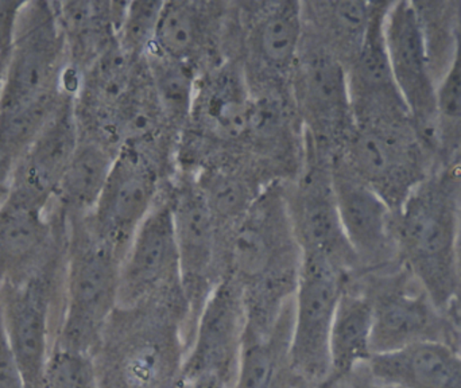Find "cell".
<instances>
[{
	"instance_id": "obj_40",
	"label": "cell",
	"mask_w": 461,
	"mask_h": 388,
	"mask_svg": "<svg viewBox=\"0 0 461 388\" xmlns=\"http://www.w3.org/2000/svg\"><path fill=\"white\" fill-rule=\"evenodd\" d=\"M294 388H322V384L311 383V382L301 381Z\"/></svg>"
},
{
	"instance_id": "obj_34",
	"label": "cell",
	"mask_w": 461,
	"mask_h": 388,
	"mask_svg": "<svg viewBox=\"0 0 461 388\" xmlns=\"http://www.w3.org/2000/svg\"><path fill=\"white\" fill-rule=\"evenodd\" d=\"M0 388H27L18 360L14 355L0 311Z\"/></svg>"
},
{
	"instance_id": "obj_2",
	"label": "cell",
	"mask_w": 461,
	"mask_h": 388,
	"mask_svg": "<svg viewBox=\"0 0 461 388\" xmlns=\"http://www.w3.org/2000/svg\"><path fill=\"white\" fill-rule=\"evenodd\" d=\"M185 295L116 308L94 354L100 388H181L188 354Z\"/></svg>"
},
{
	"instance_id": "obj_16",
	"label": "cell",
	"mask_w": 461,
	"mask_h": 388,
	"mask_svg": "<svg viewBox=\"0 0 461 388\" xmlns=\"http://www.w3.org/2000/svg\"><path fill=\"white\" fill-rule=\"evenodd\" d=\"M384 38L393 77L417 130L438 154V86L411 0L390 2Z\"/></svg>"
},
{
	"instance_id": "obj_9",
	"label": "cell",
	"mask_w": 461,
	"mask_h": 388,
	"mask_svg": "<svg viewBox=\"0 0 461 388\" xmlns=\"http://www.w3.org/2000/svg\"><path fill=\"white\" fill-rule=\"evenodd\" d=\"M238 59L252 95L289 96V81L303 38L301 2L233 5ZM290 97V96H289Z\"/></svg>"
},
{
	"instance_id": "obj_12",
	"label": "cell",
	"mask_w": 461,
	"mask_h": 388,
	"mask_svg": "<svg viewBox=\"0 0 461 388\" xmlns=\"http://www.w3.org/2000/svg\"><path fill=\"white\" fill-rule=\"evenodd\" d=\"M170 201L181 281L189 306L186 336L191 347L203 306L224 278L223 233L189 173H177L170 184Z\"/></svg>"
},
{
	"instance_id": "obj_32",
	"label": "cell",
	"mask_w": 461,
	"mask_h": 388,
	"mask_svg": "<svg viewBox=\"0 0 461 388\" xmlns=\"http://www.w3.org/2000/svg\"><path fill=\"white\" fill-rule=\"evenodd\" d=\"M162 5L164 2L127 3L118 45L132 59L142 61L153 49Z\"/></svg>"
},
{
	"instance_id": "obj_31",
	"label": "cell",
	"mask_w": 461,
	"mask_h": 388,
	"mask_svg": "<svg viewBox=\"0 0 461 388\" xmlns=\"http://www.w3.org/2000/svg\"><path fill=\"white\" fill-rule=\"evenodd\" d=\"M69 94L59 92L26 104L0 108V165L8 175Z\"/></svg>"
},
{
	"instance_id": "obj_7",
	"label": "cell",
	"mask_w": 461,
	"mask_h": 388,
	"mask_svg": "<svg viewBox=\"0 0 461 388\" xmlns=\"http://www.w3.org/2000/svg\"><path fill=\"white\" fill-rule=\"evenodd\" d=\"M352 279L367 294L373 308L374 355L424 343L447 344L457 351L459 330L405 267L397 263Z\"/></svg>"
},
{
	"instance_id": "obj_23",
	"label": "cell",
	"mask_w": 461,
	"mask_h": 388,
	"mask_svg": "<svg viewBox=\"0 0 461 388\" xmlns=\"http://www.w3.org/2000/svg\"><path fill=\"white\" fill-rule=\"evenodd\" d=\"M374 379L400 388H461V355L447 344L424 343L392 354L373 355Z\"/></svg>"
},
{
	"instance_id": "obj_19",
	"label": "cell",
	"mask_w": 461,
	"mask_h": 388,
	"mask_svg": "<svg viewBox=\"0 0 461 388\" xmlns=\"http://www.w3.org/2000/svg\"><path fill=\"white\" fill-rule=\"evenodd\" d=\"M67 219L8 195L0 206V282L32 278L67 248Z\"/></svg>"
},
{
	"instance_id": "obj_6",
	"label": "cell",
	"mask_w": 461,
	"mask_h": 388,
	"mask_svg": "<svg viewBox=\"0 0 461 388\" xmlns=\"http://www.w3.org/2000/svg\"><path fill=\"white\" fill-rule=\"evenodd\" d=\"M67 248L32 278L0 282V311L27 388H40L61 329Z\"/></svg>"
},
{
	"instance_id": "obj_17",
	"label": "cell",
	"mask_w": 461,
	"mask_h": 388,
	"mask_svg": "<svg viewBox=\"0 0 461 388\" xmlns=\"http://www.w3.org/2000/svg\"><path fill=\"white\" fill-rule=\"evenodd\" d=\"M246 333L240 284L224 276L203 306L184 363L183 381L213 378L235 387Z\"/></svg>"
},
{
	"instance_id": "obj_39",
	"label": "cell",
	"mask_w": 461,
	"mask_h": 388,
	"mask_svg": "<svg viewBox=\"0 0 461 388\" xmlns=\"http://www.w3.org/2000/svg\"><path fill=\"white\" fill-rule=\"evenodd\" d=\"M10 194V175L7 170L0 165V206L5 203Z\"/></svg>"
},
{
	"instance_id": "obj_35",
	"label": "cell",
	"mask_w": 461,
	"mask_h": 388,
	"mask_svg": "<svg viewBox=\"0 0 461 388\" xmlns=\"http://www.w3.org/2000/svg\"><path fill=\"white\" fill-rule=\"evenodd\" d=\"M22 2H0V86L13 41L14 26Z\"/></svg>"
},
{
	"instance_id": "obj_3",
	"label": "cell",
	"mask_w": 461,
	"mask_h": 388,
	"mask_svg": "<svg viewBox=\"0 0 461 388\" xmlns=\"http://www.w3.org/2000/svg\"><path fill=\"white\" fill-rule=\"evenodd\" d=\"M461 164H440L394 216L398 265L448 313L457 294L456 239Z\"/></svg>"
},
{
	"instance_id": "obj_26",
	"label": "cell",
	"mask_w": 461,
	"mask_h": 388,
	"mask_svg": "<svg viewBox=\"0 0 461 388\" xmlns=\"http://www.w3.org/2000/svg\"><path fill=\"white\" fill-rule=\"evenodd\" d=\"M294 297L266 336L244 335L243 352L233 388H294L301 379L292 363Z\"/></svg>"
},
{
	"instance_id": "obj_1",
	"label": "cell",
	"mask_w": 461,
	"mask_h": 388,
	"mask_svg": "<svg viewBox=\"0 0 461 388\" xmlns=\"http://www.w3.org/2000/svg\"><path fill=\"white\" fill-rule=\"evenodd\" d=\"M303 252L295 239L285 181H274L223 240L224 276L240 284L246 335H267L293 300Z\"/></svg>"
},
{
	"instance_id": "obj_29",
	"label": "cell",
	"mask_w": 461,
	"mask_h": 388,
	"mask_svg": "<svg viewBox=\"0 0 461 388\" xmlns=\"http://www.w3.org/2000/svg\"><path fill=\"white\" fill-rule=\"evenodd\" d=\"M145 62L162 113L170 129L180 137L191 115L192 103L202 69L188 62L177 61L154 51L146 56Z\"/></svg>"
},
{
	"instance_id": "obj_24",
	"label": "cell",
	"mask_w": 461,
	"mask_h": 388,
	"mask_svg": "<svg viewBox=\"0 0 461 388\" xmlns=\"http://www.w3.org/2000/svg\"><path fill=\"white\" fill-rule=\"evenodd\" d=\"M127 3L56 2L59 23L67 41L70 72L78 76L113 46Z\"/></svg>"
},
{
	"instance_id": "obj_30",
	"label": "cell",
	"mask_w": 461,
	"mask_h": 388,
	"mask_svg": "<svg viewBox=\"0 0 461 388\" xmlns=\"http://www.w3.org/2000/svg\"><path fill=\"white\" fill-rule=\"evenodd\" d=\"M428 61L438 86L451 67L456 50L461 0H411Z\"/></svg>"
},
{
	"instance_id": "obj_4",
	"label": "cell",
	"mask_w": 461,
	"mask_h": 388,
	"mask_svg": "<svg viewBox=\"0 0 461 388\" xmlns=\"http://www.w3.org/2000/svg\"><path fill=\"white\" fill-rule=\"evenodd\" d=\"M67 222L64 314L56 347L91 356L118 308L123 257L92 230L86 217Z\"/></svg>"
},
{
	"instance_id": "obj_20",
	"label": "cell",
	"mask_w": 461,
	"mask_h": 388,
	"mask_svg": "<svg viewBox=\"0 0 461 388\" xmlns=\"http://www.w3.org/2000/svg\"><path fill=\"white\" fill-rule=\"evenodd\" d=\"M80 142L75 95L69 94L10 173V197L50 208L62 176Z\"/></svg>"
},
{
	"instance_id": "obj_5",
	"label": "cell",
	"mask_w": 461,
	"mask_h": 388,
	"mask_svg": "<svg viewBox=\"0 0 461 388\" xmlns=\"http://www.w3.org/2000/svg\"><path fill=\"white\" fill-rule=\"evenodd\" d=\"M336 154L395 214L440 165L413 121L354 124Z\"/></svg>"
},
{
	"instance_id": "obj_13",
	"label": "cell",
	"mask_w": 461,
	"mask_h": 388,
	"mask_svg": "<svg viewBox=\"0 0 461 388\" xmlns=\"http://www.w3.org/2000/svg\"><path fill=\"white\" fill-rule=\"evenodd\" d=\"M169 165L145 149L123 145L94 212L86 217L92 230L122 257L167 185Z\"/></svg>"
},
{
	"instance_id": "obj_21",
	"label": "cell",
	"mask_w": 461,
	"mask_h": 388,
	"mask_svg": "<svg viewBox=\"0 0 461 388\" xmlns=\"http://www.w3.org/2000/svg\"><path fill=\"white\" fill-rule=\"evenodd\" d=\"M229 3L164 2L150 51L205 70L227 59Z\"/></svg>"
},
{
	"instance_id": "obj_27",
	"label": "cell",
	"mask_w": 461,
	"mask_h": 388,
	"mask_svg": "<svg viewBox=\"0 0 461 388\" xmlns=\"http://www.w3.org/2000/svg\"><path fill=\"white\" fill-rule=\"evenodd\" d=\"M118 151L107 143L80 134L77 149L62 176L51 208L65 219L88 217L110 177Z\"/></svg>"
},
{
	"instance_id": "obj_36",
	"label": "cell",
	"mask_w": 461,
	"mask_h": 388,
	"mask_svg": "<svg viewBox=\"0 0 461 388\" xmlns=\"http://www.w3.org/2000/svg\"><path fill=\"white\" fill-rule=\"evenodd\" d=\"M322 388H400L382 383L373 378L367 368V363L360 365L348 375L341 376L333 381L325 382Z\"/></svg>"
},
{
	"instance_id": "obj_10",
	"label": "cell",
	"mask_w": 461,
	"mask_h": 388,
	"mask_svg": "<svg viewBox=\"0 0 461 388\" xmlns=\"http://www.w3.org/2000/svg\"><path fill=\"white\" fill-rule=\"evenodd\" d=\"M289 96L305 140L330 156L340 151L354 129L347 68L305 32Z\"/></svg>"
},
{
	"instance_id": "obj_33",
	"label": "cell",
	"mask_w": 461,
	"mask_h": 388,
	"mask_svg": "<svg viewBox=\"0 0 461 388\" xmlns=\"http://www.w3.org/2000/svg\"><path fill=\"white\" fill-rule=\"evenodd\" d=\"M40 388H100L92 357L56 347Z\"/></svg>"
},
{
	"instance_id": "obj_37",
	"label": "cell",
	"mask_w": 461,
	"mask_h": 388,
	"mask_svg": "<svg viewBox=\"0 0 461 388\" xmlns=\"http://www.w3.org/2000/svg\"><path fill=\"white\" fill-rule=\"evenodd\" d=\"M456 274H457V294L455 298L454 303H452L451 309H449L447 316L449 317L455 327H461V208L459 216V228H457V239H456Z\"/></svg>"
},
{
	"instance_id": "obj_14",
	"label": "cell",
	"mask_w": 461,
	"mask_h": 388,
	"mask_svg": "<svg viewBox=\"0 0 461 388\" xmlns=\"http://www.w3.org/2000/svg\"><path fill=\"white\" fill-rule=\"evenodd\" d=\"M348 279V274L324 257H303L290 347L301 381L324 384L330 379V329Z\"/></svg>"
},
{
	"instance_id": "obj_11",
	"label": "cell",
	"mask_w": 461,
	"mask_h": 388,
	"mask_svg": "<svg viewBox=\"0 0 461 388\" xmlns=\"http://www.w3.org/2000/svg\"><path fill=\"white\" fill-rule=\"evenodd\" d=\"M332 156L305 140V158L297 177L285 183L287 206L303 257H319L348 274L362 273L341 227L332 176Z\"/></svg>"
},
{
	"instance_id": "obj_41",
	"label": "cell",
	"mask_w": 461,
	"mask_h": 388,
	"mask_svg": "<svg viewBox=\"0 0 461 388\" xmlns=\"http://www.w3.org/2000/svg\"><path fill=\"white\" fill-rule=\"evenodd\" d=\"M457 352L461 355V327L459 328V346H457Z\"/></svg>"
},
{
	"instance_id": "obj_8",
	"label": "cell",
	"mask_w": 461,
	"mask_h": 388,
	"mask_svg": "<svg viewBox=\"0 0 461 388\" xmlns=\"http://www.w3.org/2000/svg\"><path fill=\"white\" fill-rule=\"evenodd\" d=\"M69 54L56 2H22L0 86V108L69 91Z\"/></svg>"
},
{
	"instance_id": "obj_38",
	"label": "cell",
	"mask_w": 461,
	"mask_h": 388,
	"mask_svg": "<svg viewBox=\"0 0 461 388\" xmlns=\"http://www.w3.org/2000/svg\"><path fill=\"white\" fill-rule=\"evenodd\" d=\"M181 388H232L223 382L213 378L194 379V381L184 382Z\"/></svg>"
},
{
	"instance_id": "obj_15",
	"label": "cell",
	"mask_w": 461,
	"mask_h": 388,
	"mask_svg": "<svg viewBox=\"0 0 461 388\" xmlns=\"http://www.w3.org/2000/svg\"><path fill=\"white\" fill-rule=\"evenodd\" d=\"M184 294L170 184L142 222L119 271L118 308ZM185 295V294H184Z\"/></svg>"
},
{
	"instance_id": "obj_18",
	"label": "cell",
	"mask_w": 461,
	"mask_h": 388,
	"mask_svg": "<svg viewBox=\"0 0 461 388\" xmlns=\"http://www.w3.org/2000/svg\"><path fill=\"white\" fill-rule=\"evenodd\" d=\"M330 176L341 227L359 260L360 274L397 265L394 212L339 154L332 156Z\"/></svg>"
},
{
	"instance_id": "obj_25",
	"label": "cell",
	"mask_w": 461,
	"mask_h": 388,
	"mask_svg": "<svg viewBox=\"0 0 461 388\" xmlns=\"http://www.w3.org/2000/svg\"><path fill=\"white\" fill-rule=\"evenodd\" d=\"M375 2L313 0L301 2L303 32L338 57L348 69L362 50Z\"/></svg>"
},
{
	"instance_id": "obj_28",
	"label": "cell",
	"mask_w": 461,
	"mask_h": 388,
	"mask_svg": "<svg viewBox=\"0 0 461 388\" xmlns=\"http://www.w3.org/2000/svg\"><path fill=\"white\" fill-rule=\"evenodd\" d=\"M330 375H348L373 357V308L362 287L349 278L339 301L330 338ZM327 381V382H328Z\"/></svg>"
},
{
	"instance_id": "obj_22",
	"label": "cell",
	"mask_w": 461,
	"mask_h": 388,
	"mask_svg": "<svg viewBox=\"0 0 461 388\" xmlns=\"http://www.w3.org/2000/svg\"><path fill=\"white\" fill-rule=\"evenodd\" d=\"M390 2H375L362 50L347 69L354 124L413 121L393 77L384 38Z\"/></svg>"
}]
</instances>
